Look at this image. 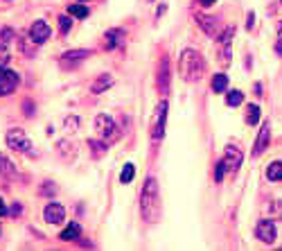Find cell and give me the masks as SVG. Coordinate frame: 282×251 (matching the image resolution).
<instances>
[{"mask_svg":"<svg viewBox=\"0 0 282 251\" xmlns=\"http://www.w3.org/2000/svg\"><path fill=\"white\" fill-rule=\"evenodd\" d=\"M246 123L248 125H258L260 123V107L258 104H248L246 107Z\"/></svg>","mask_w":282,"mask_h":251,"instance_id":"cell-19","label":"cell"},{"mask_svg":"<svg viewBox=\"0 0 282 251\" xmlns=\"http://www.w3.org/2000/svg\"><path fill=\"white\" fill-rule=\"evenodd\" d=\"M242 152H239L237 147H228L226 149V156H224V161H221V165L226 167V170H230V172H235L239 165H242Z\"/></svg>","mask_w":282,"mask_h":251,"instance_id":"cell-8","label":"cell"},{"mask_svg":"<svg viewBox=\"0 0 282 251\" xmlns=\"http://www.w3.org/2000/svg\"><path fill=\"white\" fill-rule=\"evenodd\" d=\"M201 5H203V7H210V5H214V0H201Z\"/></svg>","mask_w":282,"mask_h":251,"instance_id":"cell-30","label":"cell"},{"mask_svg":"<svg viewBox=\"0 0 282 251\" xmlns=\"http://www.w3.org/2000/svg\"><path fill=\"white\" fill-rule=\"evenodd\" d=\"M267 143H269V125H264V129L260 131L258 140H255V149H253L255 156H260V154H262V149L267 147Z\"/></svg>","mask_w":282,"mask_h":251,"instance_id":"cell-15","label":"cell"},{"mask_svg":"<svg viewBox=\"0 0 282 251\" xmlns=\"http://www.w3.org/2000/svg\"><path fill=\"white\" fill-rule=\"evenodd\" d=\"M16 86H18V75H16L14 70L0 68V98H2V95H9Z\"/></svg>","mask_w":282,"mask_h":251,"instance_id":"cell-4","label":"cell"},{"mask_svg":"<svg viewBox=\"0 0 282 251\" xmlns=\"http://www.w3.org/2000/svg\"><path fill=\"white\" fill-rule=\"evenodd\" d=\"M158 89H161V93H167V89H170V61L163 59L161 64V73H158Z\"/></svg>","mask_w":282,"mask_h":251,"instance_id":"cell-11","label":"cell"},{"mask_svg":"<svg viewBox=\"0 0 282 251\" xmlns=\"http://www.w3.org/2000/svg\"><path fill=\"white\" fill-rule=\"evenodd\" d=\"M278 30H280V36H282V23H280V27H278Z\"/></svg>","mask_w":282,"mask_h":251,"instance_id":"cell-32","label":"cell"},{"mask_svg":"<svg viewBox=\"0 0 282 251\" xmlns=\"http://www.w3.org/2000/svg\"><path fill=\"white\" fill-rule=\"evenodd\" d=\"M122 36H124V32H122V30H108L106 36H104V39H106V48L108 50L117 48V45L122 43Z\"/></svg>","mask_w":282,"mask_h":251,"instance_id":"cell-13","label":"cell"},{"mask_svg":"<svg viewBox=\"0 0 282 251\" xmlns=\"http://www.w3.org/2000/svg\"><path fill=\"white\" fill-rule=\"evenodd\" d=\"M82 236V227H79V224H68V227L64 229V231H61V240H77V238Z\"/></svg>","mask_w":282,"mask_h":251,"instance_id":"cell-16","label":"cell"},{"mask_svg":"<svg viewBox=\"0 0 282 251\" xmlns=\"http://www.w3.org/2000/svg\"><path fill=\"white\" fill-rule=\"evenodd\" d=\"M212 89H214V93H224L226 89H228V75H214V79H212Z\"/></svg>","mask_w":282,"mask_h":251,"instance_id":"cell-17","label":"cell"},{"mask_svg":"<svg viewBox=\"0 0 282 251\" xmlns=\"http://www.w3.org/2000/svg\"><path fill=\"white\" fill-rule=\"evenodd\" d=\"M95 129H97V133H102L104 138H111L113 133H115V123H113L108 116H97V118H95Z\"/></svg>","mask_w":282,"mask_h":251,"instance_id":"cell-9","label":"cell"},{"mask_svg":"<svg viewBox=\"0 0 282 251\" xmlns=\"http://www.w3.org/2000/svg\"><path fill=\"white\" fill-rule=\"evenodd\" d=\"M88 54H91V50H70V52L64 54V64H75V61H82V59H86Z\"/></svg>","mask_w":282,"mask_h":251,"instance_id":"cell-14","label":"cell"},{"mask_svg":"<svg viewBox=\"0 0 282 251\" xmlns=\"http://www.w3.org/2000/svg\"><path fill=\"white\" fill-rule=\"evenodd\" d=\"M0 174L2 177H16V165L2 152H0Z\"/></svg>","mask_w":282,"mask_h":251,"instance_id":"cell-12","label":"cell"},{"mask_svg":"<svg viewBox=\"0 0 282 251\" xmlns=\"http://www.w3.org/2000/svg\"><path fill=\"white\" fill-rule=\"evenodd\" d=\"M242 100H244V95L239 93V91H230L228 98H226V102H228V107H239Z\"/></svg>","mask_w":282,"mask_h":251,"instance_id":"cell-23","label":"cell"},{"mask_svg":"<svg viewBox=\"0 0 282 251\" xmlns=\"http://www.w3.org/2000/svg\"><path fill=\"white\" fill-rule=\"evenodd\" d=\"M133 174H136V167H133V163H127V165L122 167V174H120V183H131Z\"/></svg>","mask_w":282,"mask_h":251,"instance_id":"cell-20","label":"cell"},{"mask_svg":"<svg viewBox=\"0 0 282 251\" xmlns=\"http://www.w3.org/2000/svg\"><path fill=\"white\" fill-rule=\"evenodd\" d=\"M255 236H258V240L271 245V242L276 240V224H273L271 220H260L258 227H255Z\"/></svg>","mask_w":282,"mask_h":251,"instance_id":"cell-5","label":"cell"},{"mask_svg":"<svg viewBox=\"0 0 282 251\" xmlns=\"http://www.w3.org/2000/svg\"><path fill=\"white\" fill-rule=\"evenodd\" d=\"M50 34H52V30H50V25L45 20H36L32 25V30H29V36H32L34 43H45L50 39Z\"/></svg>","mask_w":282,"mask_h":251,"instance_id":"cell-6","label":"cell"},{"mask_svg":"<svg viewBox=\"0 0 282 251\" xmlns=\"http://www.w3.org/2000/svg\"><path fill=\"white\" fill-rule=\"evenodd\" d=\"M5 213H7V211H5V206H2V202H0V215H5Z\"/></svg>","mask_w":282,"mask_h":251,"instance_id":"cell-31","label":"cell"},{"mask_svg":"<svg viewBox=\"0 0 282 251\" xmlns=\"http://www.w3.org/2000/svg\"><path fill=\"white\" fill-rule=\"evenodd\" d=\"M199 23L203 25V30L208 32V34H214V23H212V18H205V16H199Z\"/></svg>","mask_w":282,"mask_h":251,"instance_id":"cell-24","label":"cell"},{"mask_svg":"<svg viewBox=\"0 0 282 251\" xmlns=\"http://www.w3.org/2000/svg\"><path fill=\"white\" fill-rule=\"evenodd\" d=\"M156 211H158V183H156L154 177H149L145 181V188H142L140 195V213L147 222H154Z\"/></svg>","mask_w":282,"mask_h":251,"instance_id":"cell-2","label":"cell"},{"mask_svg":"<svg viewBox=\"0 0 282 251\" xmlns=\"http://www.w3.org/2000/svg\"><path fill=\"white\" fill-rule=\"evenodd\" d=\"M179 70H181L185 82H196V79L203 75V57H201L196 50H183Z\"/></svg>","mask_w":282,"mask_h":251,"instance_id":"cell-1","label":"cell"},{"mask_svg":"<svg viewBox=\"0 0 282 251\" xmlns=\"http://www.w3.org/2000/svg\"><path fill=\"white\" fill-rule=\"evenodd\" d=\"M68 14L70 16H77V18H86V16H88V7L86 5H70L68 7Z\"/></svg>","mask_w":282,"mask_h":251,"instance_id":"cell-21","label":"cell"},{"mask_svg":"<svg viewBox=\"0 0 282 251\" xmlns=\"http://www.w3.org/2000/svg\"><path fill=\"white\" fill-rule=\"evenodd\" d=\"M0 36H2V41H11V39H14V32H11L9 27H2V32H0Z\"/></svg>","mask_w":282,"mask_h":251,"instance_id":"cell-28","label":"cell"},{"mask_svg":"<svg viewBox=\"0 0 282 251\" xmlns=\"http://www.w3.org/2000/svg\"><path fill=\"white\" fill-rule=\"evenodd\" d=\"M108 86H111V77L104 75V79H97V82L93 84V93H102V91L108 89Z\"/></svg>","mask_w":282,"mask_h":251,"instance_id":"cell-22","label":"cell"},{"mask_svg":"<svg viewBox=\"0 0 282 251\" xmlns=\"http://www.w3.org/2000/svg\"><path fill=\"white\" fill-rule=\"evenodd\" d=\"M43 217L50 222V224H59V222H64V217H66V208L61 206V204L52 202V204H48V206H45Z\"/></svg>","mask_w":282,"mask_h":251,"instance_id":"cell-7","label":"cell"},{"mask_svg":"<svg viewBox=\"0 0 282 251\" xmlns=\"http://www.w3.org/2000/svg\"><path fill=\"white\" fill-rule=\"evenodd\" d=\"M5 140H7V145H9L14 152H29V147H32V140H29V138L25 136L23 129H18V127L9 129L7 136H5Z\"/></svg>","mask_w":282,"mask_h":251,"instance_id":"cell-3","label":"cell"},{"mask_svg":"<svg viewBox=\"0 0 282 251\" xmlns=\"http://www.w3.org/2000/svg\"><path fill=\"white\" fill-rule=\"evenodd\" d=\"M70 25H73V18H70V14L68 16H59V27H61V32H68L70 30Z\"/></svg>","mask_w":282,"mask_h":251,"instance_id":"cell-25","label":"cell"},{"mask_svg":"<svg viewBox=\"0 0 282 251\" xmlns=\"http://www.w3.org/2000/svg\"><path fill=\"white\" fill-rule=\"evenodd\" d=\"M88 145H91V147H93V152H95V154H99V152H106V147H104V145L102 143H97V140H88Z\"/></svg>","mask_w":282,"mask_h":251,"instance_id":"cell-27","label":"cell"},{"mask_svg":"<svg viewBox=\"0 0 282 251\" xmlns=\"http://www.w3.org/2000/svg\"><path fill=\"white\" fill-rule=\"evenodd\" d=\"M267 177L271 179V181H282V163L280 161H276V163H271V165H269Z\"/></svg>","mask_w":282,"mask_h":251,"instance_id":"cell-18","label":"cell"},{"mask_svg":"<svg viewBox=\"0 0 282 251\" xmlns=\"http://www.w3.org/2000/svg\"><path fill=\"white\" fill-rule=\"evenodd\" d=\"M158 120H156V127H154V138H163L165 133V118H167V102L158 104Z\"/></svg>","mask_w":282,"mask_h":251,"instance_id":"cell-10","label":"cell"},{"mask_svg":"<svg viewBox=\"0 0 282 251\" xmlns=\"http://www.w3.org/2000/svg\"><path fill=\"white\" fill-rule=\"evenodd\" d=\"M7 64H9V50L5 45H0V68H5Z\"/></svg>","mask_w":282,"mask_h":251,"instance_id":"cell-26","label":"cell"},{"mask_svg":"<svg viewBox=\"0 0 282 251\" xmlns=\"http://www.w3.org/2000/svg\"><path fill=\"white\" fill-rule=\"evenodd\" d=\"M273 211H276L278 215H282V204H280V202H278V204H273Z\"/></svg>","mask_w":282,"mask_h":251,"instance_id":"cell-29","label":"cell"}]
</instances>
